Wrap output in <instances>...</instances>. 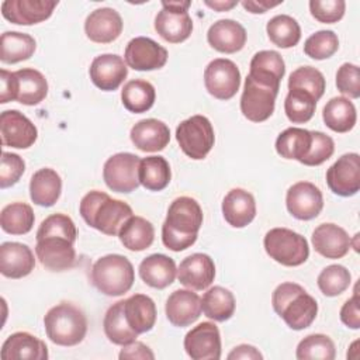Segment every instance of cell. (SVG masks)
Wrapping results in <instances>:
<instances>
[{"instance_id":"obj_4","label":"cell","mask_w":360,"mask_h":360,"mask_svg":"<svg viewBox=\"0 0 360 360\" xmlns=\"http://www.w3.org/2000/svg\"><path fill=\"white\" fill-rule=\"evenodd\" d=\"M281 80L263 73L249 72L240 96V111L252 122H263L271 117Z\"/></svg>"},{"instance_id":"obj_57","label":"cell","mask_w":360,"mask_h":360,"mask_svg":"<svg viewBox=\"0 0 360 360\" xmlns=\"http://www.w3.org/2000/svg\"><path fill=\"white\" fill-rule=\"evenodd\" d=\"M283 1H276V3H270V1H255V0H248V1H242V6L245 7V10H248L252 14H263L267 10L281 4Z\"/></svg>"},{"instance_id":"obj_36","label":"cell","mask_w":360,"mask_h":360,"mask_svg":"<svg viewBox=\"0 0 360 360\" xmlns=\"http://www.w3.org/2000/svg\"><path fill=\"white\" fill-rule=\"evenodd\" d=\"M236 308L233 294L221 285L208 288L201 298V311L204 315L215 322L228 321Z\"/></svg>"},{"instance_id":"obj_28","label":"cell","mask_w":360,"mask_h":360,"mask_svg":"<svg viewBox=\"0 0 360 360\" xmlns=\"http://www.w3.org/2000/svg\"><path fill=\"white\" fill-rule=\"evenodd\" d=\"M129 138L135 148L142 152H159L169 145L170 129L160 120L145 118L131 128Z\"/></svg>"},{"instance_id":"obj_2","label":"cell","mask_w":360,"mask_h":360,"mask_svg":"<svg viewBox=\"0 0 360 360\" xmlns=\"http://www.w3.org/2000/svg\"><path fill=\"white\" fill-rule=\"evenodd\" d=\"M79 212L89 226L108 236L118 235L124 222L134 215L132 208L125 201L111 198L98 190H91L83 195Z\"/></svg>"},{"instance_id":"obj_13","label":"cell","mask_w":360,"mask_h":360,"mask_svg":"<svg viewBox=\"0 0 360 360\" xmlns=\"http://www.w3.org/2000/svg\"><path fill=\"white\" fill-rule=\"evenodd\" d=\"M75 242L66 236L48 235L37 239L35 255L39 263L51 271H65L75 266Z\"/></svg>"},{"instance_id":"obj_7","label":"cell","mask_w":360,"mask_h":360,"mask_svg":"<svg viewBox=\"0 0 360 360\" xmlns=\"http://www.w3.org/2000/svg\"><path fill=\"white\" fill-rule=\"evenodd\" d=\"M90 278L101 294L120 297L131 290L135 281V270L128 257L111 253L93 263Z\"/></svg>"},{"instance_id":"obj_3","label":"cell","mask_w":360,"mask_h":360,"mask_svg":"<svg viewBox=\"0 0 360 360\" xmlns=\"http://www.w3.org/2000/svg\"><path fill=\"white\" fill-rule=\"evenodd\" d=\"M274 312L294 330H302L315 321L318 314L316 300L307 290L291 281L278 284L271 294Z\"/></svg>"},{"instance_id":"obj_14","label":"cell","mask_w":360,"mask_h":360,"mask_svg":"<svg viewBox=\"0 0 360 360\" xmlns=\"http://www.w3.org/2000/svg\"><path fill=\"white\" fill-rule=\"evenodd\" d=\"M326 183L340 197H352L360 190V156L356 152L342 155L328 170Z\"/></svg>"},{"instance_id":"obj_25","label":"cell","mask_w":360,"mask_h":360,"mask_svg":"<svg viewBox=\"0 0 360 360\" xmlns=\"http://www.w3.org/2000/svg\"><path fill=\"white\" fill-rule=\"evenodd\" d=\"M35 257L31 248L20 242H3L0 246V273L8 278H22L32 273Z\"/></svg>"},{"instance_id":"obj_58","label":"cell","mask_w":360,"mask_h":360,"mask_svg":"<svg viewBox=\"0 0 360 360\" xmlns=\"http://www.w3.org/2000/svg\"><path fill=\"white\" fill-rule=\"evenodd\" d=\"M204 3H205V6L214 8L215 11H228L238 4L236 0H225V1L224 0H214V1L205 0Z\"/></svg>"},{"instance_id":"obj_8","label":"cell","mask_w":360,"mask_h":360,"mask_svg":"<svg viewBox=\"0 0 360 360\" xmlns=\"http://www.w3.org/2000/svg\"><path fill=\"white\" fill-rule=\"evenodd\" d=\"M263 246L270 259L287 267L301 266L309 257L308 240L288 228L270 229L264 235Z\"/></svg>"},{"instance_id":"obj_37","label":"cell","mask_w":360,"mask_h":360,"mask_svg":"<svg viewBox=\"0 0 360 360\" xmlns=\"http://www.w3.org/2000/svg\"><path fill=\"white\" fill-rule=\"evenodd\" d=\"M311 142V131L305 128L290 127L278 134L276 139V152L284 159H294L301 163L309 152Z\"/></svg>"},{"instance_id":"obj_50","label":"cell","mask_w":360,"mask_h":360,"mask_svg":"<svg viewBox=\"0 0 360 360\" xmlns=\"http://www.w3.org/2000/svg\"><path fill=\"white\" fill-rule=\"evenodd\" d=\"M250 69L256 72H263L278 77L280 80L285 75V63L283 56L277 51H259L253 55L250 60Z\"/></svg>"},{"instance_id":"obj_26","label":"cell","mask_w":360,"mask_h":360,"mask_svg":"<svg viewBox=\"0 0 360 360\" xmlns=\"http://www.w3.org/2000/svg\"><path fill=\"white\" fill-rule=\"evenodd\" d=\"M248 39L245 27L231 18L215 21L207 31V41L215 51L221 53L239 52Z\"/></svg>"},{"instance_id":"obj_21","label":"cell","mask_w":360,"mask_h":360,"mask_svg":"<svg viewBox=\"0 0 360 360\" xmlns=\"http://www.w3.org/2000/svg\"><path fill=\"white\" fill-rule=\"evenodd\" d=\"M177 278L190 290H205L215 278V263L205 253H193L180 262Z\"/></svg>"},{"instance_id":"obj_1","label":"cell","mask_w":360,"mask_h":360,"mask_svg":"<svg viewBox=\"0 0 360 360\" xmlns=\"http://www.w3.org/2000/svg\"><path fill=\"white\" fill-rule=\"evenodd\" d=\"M202 219V210L194 198L187 195L174 198L162 225L163 245L173 252L188 249L197 240Z\"/></svg>"},{"instance_id":"obj_53","label":"cell","mask_w":360,"mask_h":360,"mask_svg":"<svg viewBox=\"0 0 360 360\" xmlns=\"http://www.w3.org/2000/svg\"><path fill=\"white\" fill-rule=\"evenodd\" d=\"M336 87L338 90L350 97H360V69L354 63H343L336 72Z\"/></svg>"},{"instance_id":"obj_43","label":"cell","mask_w":360,"mask_h":360,"mask_svg":"<svg viewBox=\"0 0 360 360\" xmlns=\"http://www.w3.org/2000/svg\"><path fill=\"white\" fill-rule=\"evenodd\" d=\"M295 356L298 360H333L336 349L328 335L312 333L300 340Z\"/></svg>"},{"instance_id":"obj_11","label":"cell","mask_w":360,"mask_h":360,"mask_svg":"<svg viewBox=\"0 0 360 360\" xmlns=\"http://www.w3.org/2000/svg\"><path fill=\"white\" fill-rule=\"evenodd\" d=\"M139 156L129 152H120L110 156L103 166L105 186L115 193H132L139 187Z\"/></svg>"},{"instance_id":"obj_38","label":"cell","mask_w":360,"mask_h":360,"mask_svg":"<svg viewBox=\"0 0 360 360\" xmlns=\"http://www.w3.org/2000/svg\"><path fill=\"white\" fill-rule=\"evenodd\" d=\"M139 183L149 191H162L172 179L170 165L163 156H146L141 159L138 169Z\"/></svg>"},{"instance_id":"obj_20","label":"cell","mask_w":360,"mask_h":360,"mask_svg":"<svg viewBox=\"0 0 360 360\" xmlns=\"http://www.w3.org/2000/svg\"><path fill=\"white\" fill-rule=\"evenodd\" d=\"M89 75L96 87L103 91H114L127 79L128 66L120 55L103 53L93 59Z\"/></svg>"},{"instance_id":"obj_48","label":"cell","mask_w":360,"mask_h":360,"mask_svg":"<svg viewBox=\"0 0 360 360\" xmlns=\"http://www.w3.org/2000/svg\"><path fill=\"white\" fill-rule=\"evenodd\" d=\"M48 235H60V236H66L70 240L76 242L77 229H76V225H75L73 219L69 215L62 214V212H56V214H52V215L46 217L41 222L35 238L39 239V238H44V236H48Z\"/></svg>"},{"instance_id":"obj_9","label":"cell","mask_w":360,"mask_h":360,"mask_svg":"<svg viewBox=\"0 0 360 360\" xmlns=\"http://www.w3.org/2000/svg\"><path fill=\"white\" fill-rule=\"evenodd\" d=\"M176 141L183 153L193 160L207 158L215 142L211 121L205 115H191L177 125Z\"/></svg>"},{"instance_id":"obj_49","label":"cell","mask_w":360,"mask_h":360,"mask_svg":"<svg viewBox=\"0 0 360 360\" xmlns=\"http://www.w3.org/2000/svg\"><path fill=\"white\" fill-rule=\"evenodd\" d=\"M312 135V142L309 152L301 162L305 166H319L323 162H326L335 152V142L333 139L321 132V131H311Z\"/></svg>"},{"instance_id":"obj_19","label":"cell","mask_w":360,"mask_h":360,"mask_svg":"<svg viewBox=\"0 0 360 360\" xmlns=\"http://www.w3.org/2000/svg\"><path fill=\"white\" fill-rule=\"evenodd\" d=\"M58 0H4L1 3V15L17 25H32L48 20Z\"/></svg>"},{"instance_id":"obj_55","label":"cell","mask_w":360,"mask_h":360,"mask_svg":"<svg viewBox=\"0 0 360 360\" xmlns=\"http://www.w3.org/2000/svg\"><path fill=\"white\" fill-rule=\"evenodd\" d=\"M118 357L121 360H125V359H129V360H134V359H141V360H153L155 359V354L153 352L149 349V346H146L145 343L142 342H138V340H134L128 345H124Z\"/></svg>"},{"instance_id":"obj_40","label":"cell","mask_w":360,"mask_h":360,"mask_svg":"<svg viewBox=\"0 0 360 360\" xmlns=\"http://www.w3.org/2000/svg\"><path fill=\"white\" fill-rule=\"evenodd\" d=\"M103 328L107 339L118 346L136 340L138 333L128 325L124 315V300L112 304L103 319Z\"/></svg>"},{"instance_id":"obj_22","label":"cell","mask_w":360,"mask_h":360,"mask_svg":"<svg viewBox=\"0 0 360 360\" xmlns=\"http://www.w3.org/2000/svg\"><path fill=\"white\" fill-rule=\"evenodd\" d=\"M124 28L120 13L110 7L93 10L84 21L86 37L96 44H110L115 41Z\"/></svg>"},{"instance_id":"obj_31","label":"cell","mask_w":360,"mask_h":360,"mask_svg":"<svg viewBox=\"0 0 360 360\" xmlns=\"http://www.w3.org/2000/svg\"><path fill=\"white\" fill-rule=\"evenodd\" d=\"M124 315L128 325L138 333L149 332L156 323L155 301L145 294H134L124 300Z\"/></svg>"},{"instance_id":"obj_47","label":"cell","mask_w":360,"mask_h":360,"mask_svg":"<svg viewBox=\"0 0 360 360\" xmlns=\"http://www.w3.org/2000/svg\"><path fill=\"white\" fill-rule=\"evenodd\" d=\"M339 49V38L330 30L314 32L304 42V53L315 60H323L335 55Z\"/></svg>"},{"instance_id":"obj_24","label":"cell","mask_w":360,"mask_h":360,"mask_svg":"<svg viewBox=\"0 0 360 360\" xmlns=\"http://www.w3.org/2000/svg\"><path fill=\"white\" fill-rule=\"evenodd\" d=\"M165 312L172 325L188 326L201 315V298L191 290H176L167 297Z\"/></svg>"},{"instance_id":"obj_46","label":"cell","mask_w":360,"mask_h":360,"mask_svg":"<svg viewBox=\"0 0 360 360\" xmlns=\"http://www.w3.org/2000/svg\"><path fill=\"white\" fill-rule=\"evenodd\" d=\"M318 287L326 297H336L345 292L350 283V271L342 264H329L318 276Z\"/></svg>"},{"instance_id":"obj_27","label":"cell","mask_w":360,"mask_h":360,"mask_svg":"<svg viewBox=\"0 0 360 360\" xmlns=\"http://www.w3.org/2000/svg\"><path fill=\"white\" fill-rule=\"evenodd\" d=\"M1 360H46L48 347L44 340L28 332L11 333L1 345Z\"/></svg>"},{"instance_id":"obj_56","label":"cell","mask_w":360,"mask_h":360,"mask_svg":"<svg viewBox=\"0 0 360 360\" xmlns=\"http://www.w3.org/2000/svg\"><path fill=\"white\" fill-rule=\"evenodd\" d=\"M229 360H263V354L252 345H238L226 356Z\"/></svg>"},{"instance_id":"obj_52","label":"cell","mask_w":360,"mask_h":360,"mask_svg":"<svg viewBox=\"0 0 360 360\" xmlns=\"http://www.w3.org/2000/svg\"><path fill=\"white\" fill-rule=\"evenodd\" d=\"M25 172L24 159L11 152H1V167H0V188H8L18 183Z\"/></svg>"},{"instance_id":"obj_39","label":"cell","mask_w":360,"mask_h":360,"mask_svg":"<svg viewBox=\"0 0 360 360\" xmlns=\"http://www.w3.org/2000/svg\"><path fill=\"white\" fill-rule=\"evenodd\" d=\"M156 100V90L152 83L143 79H134L124 84L121 90L122 105L134 112L141 114L150 110Z\"/></svg>"},{"instance_id":"obj_12","label":"cell","mask_w":360,"mask_h":360,"mask_svg":"<svg viewBox=\"0 0 360 360\" xmlns=\"http://www.w3.org/2000/svg\"><path fill=\"white\" fill-rule=\"evenodd\" d=\"M205 90L218 100L232 98L240 87V72L235 62L226 58L211 60L204 70Z\"/></svg>"},{"instance_id":"obj_51","label":"cell","mask_w":360,"mask_h":360,"mask_svg":"<svg viewBox=\"0 0 360 360\" xmlns=\"http://www.w3.org/2000/svg\"><path fill=\"white\" fill-rule=\"evenodd\" d=\"M346 3L343 0H311V15L323 24H333L343 18Z\"/></svg>"},{"instance_id":"obj_41","label":"cell","mask_w":360,"mask_h":360,"mask_svg":"<svg viewBox=\"0 0 360 360\" xmlns=\"http://www.w3.org/2000/svg\"><path fill=\"white\" fill-rule=\"evenodd\" d=\"M35 222L32 207L27 202L15 201L7 204L0 212V226L10 235L28 233Z\"/></svg>"},{"instance_id":"obj_6","label":"cell","mask_w":360,"mask_h":360,"mask_svg":"<svg viewBox=\"0 0 360 360\" xmlns=\"http://www.w3.org/2000/svg\"><path fill=\"white\" fill-rule=\"evenodd\" d=\"M0 103L18 101L24 105H37L48 94L45 76L34 68H22L15 72L0 70Z\"/></svg>"},{"instance_id":"obj_23","label":"cell","mask_w":360,"mask_h":360,"mask_svg":"<svg viewBox=\"0 0 360 360\" xmlns=\"http://www.w3.org/2000/svg\"><path fill=\"white\" fill-rule=\"evenodd\" d=\"M311 242L315 252L326 259H342L352 246L347 232L332 222L318 225L312 232Z\"/></svg>"},{"instance_id":"obj_5","label":"cell","mask_w":360,"mask_h":360,"mask_svg":"<svg viewBox=\"0 0 360 360\" xmlns=\"http://www.w3.org/2000/svg\"><path fill=\"white\" fill-rule=\"evenodd\" d=\"M44 326L49 340L58 346H76L87 333L84 312L72 302H59L44 316Z\"/></svg>"},{"instance_id":"obj_35","label":"cell","mask_w":360,"mask_h":360,"mask_svg":"<svg viewBox=\"0 0 360 360\" xmlns=\"http://www.w3.org/2000/svg\"><path fill=\"white\" fill-rule=\"evenodd\" d=\"M37 49L34 37L18 31H6L0 37V60L7 65L30 59Z\"/></svg>"},{"instance_id":"obj_54","label":"cell","mask_w":360,"mask_h":360,"mask_svg":"<svg viewBox=\"0 0 360 360\" xmlns=\"http://www.w3.org/2000/svg\"><path fill=\"white\" fill-rule=\"evenodd\" d=\"M340 321L350 329L360 328V308H359V294L357 291L352 298L345 301L340 308Z\"/></svg>"},{"instance_id":"obj_30","label":"cell","mask_w":360,"mask_h":360,"mask_svg":"<svg viewBox=\"0 0 360 360\" xmlns=\"http://www.w3.org/2000/svg\"><path fill=\"white\" fill-rule=\"evenodd\" d=\"M138 271L146 285L158 290L169 287L177 276L174 260L163 253H153L145 257L141 262Z\"/></svg>"},{"instance_id":"obj_29","label":"cell","mask_w":360,"mask_h":360,"mask_svg":"<svg viewBox=\"0 0 360 360\" xmlns=\"http://www.w3.org/2000/svg\"><path fill=\"white\" fill-rule=\"evenodd\" d=\"M222 215L233 228L248 226L256 217V201L245 188H232L222 200Z\"/></svg>"},{"instance_id":"obj_16","label":"cell","mask_w":360,"mask_h":360,"mask_svg":"<svg viewBox=\"0 0 360 360\" xmlns=\"http://www.w3.org/2000/svg\"><path fill=\"white\" fill-rule=\"evenodd\" d=\"M285 205L294 218L309 221L321 214L323 208V195L319 187L314 183L298 181L287 190Z\"/></svg>"},{"instance_id":"obj_44","label":"cell","mask_w":360,"mask_h":360,"mask_svg":"<svg viewBox=\"0 0 360 360\" xmlns=\"http://www.w3.org/2000/svg\"><path fill=\"white\" fill-rule=\"evenodd\" d=\"M316 100L307 91L291 89L284 100V112L292 124L308 122L315 112Z\"/></svg>"},{"instance_id":"obj_32","label":"cell","mask_w":360,"mask_h":360,"mask_svg":"<svg viewBox=\"0 0 360 360\" xmlns=\"http://www.w3.org/2000/svg\"><path fill=\"white\" fill-rule=\"evenodd\" d=\"M62 179L59 173L51 167L37 170L30 180V197L34 204L41 207H52L60 197Z\"/></svg>"},{"instance_id":"obj_45","label":"cell","mask_w":360,"mask_h":360,"mask_svg":"<svg viewBox=\"0 0 360 360\" xmlns=\"http://www.w3.org/2000/svg\"><path fill=\"white\" fill-rule=\"evenodd\" d=\"M325 87L326 82L322 72L314 66H300L288 77V90L297 89L307 91L316 101L323 96Z\"/></svg>"},{"instance_id":"obj_10","label":"cell","mask_w":360,"mask_h":360,"mask_svg":"<svg viewBox=\"0 0 360 360\" xmlns=\"http://www.w3.org/2000/svg\"><path fill=\"white\" fill-rule=\"evenodd\" d=\"M191 1H162V10L155 17L156 32L170 44L186 41L193 32V20L188 14Z\"/></svg>"},{"instance_id":"obj_17","label":"cell","mask_w":360,"mask_h":360,"mask_svg":"<svg viewBox=\"0 0 360 360\" xmlns=\"http://www.w3.org/2000/svg\"><path fill=\"white\" fill-rule=\"evenodd\" d=\"M184 350L193 360L221 359V335L214 322H201L184 336Z\"/></svg>"},{"instance_id":"obj_42","label":"cell","mask_w":360,"mask_h":360,"mask_svg":"<svg viewBox=\"0 0 360 360\" xmlns=\"http://www.w3.org/2000/svg\"><path fill=\"white\" fill-rule=\"evenodd\" d=\"M266 32L269 39L278 48L295 46L301 39V27L295 18L287 14L274 15L267 21Z\"/></svg>"},{"instance_id":"obj_33","label":"cell","mask_w":360,"mask_h":360,"mask_svg":"<svg viewBox=\"0 0 360 360\" xmlns=\"http://www.w3.org/2000/svg\"><path fill=\"white\" fill-rule=\"evenodd\" d=\"M120 242L131 252H142L155 240V228L150 221L143 217H129L118 232Z\"/></svg>"},{"instance_id":"obj_15","label":"cell","mask_w":360,"mask_h":360,"mask_svg":"<svg viewBox=\"0 0 360 360\" xmlns=\"http://www.w3.org/2000/svg\"><path fill=\"white\" fill-rule=\"evenodd\" d=\"M167 49L148 37L132 38L127 44L124 53L127 66L139 72L156 70L163 68L167 62Z\"/></svg>"},{"instance_id":"obj_34","label":"cell","mask_w":360,"mask_h":360,"mask_svg":"<svg viewBox=\"0 0 360 360\" xmlns=\"http://www.w3.org/2000/svg\"><path fill=\"white\" fill-rule=\"evenodd\" d=\"M322 120L325 125L338 134H345L353 129L357 121V112L354 104L343 96L330 98L322 111Z\"/></svg>"},{"instance_id":"obj_18","label":"cell","mask_w":360,"mask_h":360,"mask_svg":"<svg viewBox=\"0 0 360 360\" xmlns=\"http://www.w3.org/2000/svg\"><path fill=\"white\" fill-rule=\"evenodd\" d=\"M1 143L15 149L32 146L38 138V129L32 121L18 110H6L0 115Z\"/></svg>"}]
</instances>
